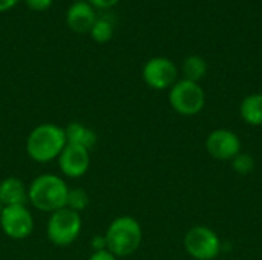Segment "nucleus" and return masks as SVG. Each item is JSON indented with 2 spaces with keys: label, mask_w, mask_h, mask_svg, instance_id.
Returning a JSON list of instances; mask_svg holds the SVG:
<instances>
[{
  "label": "nucleus",
  "mask_w": 262,
  "mask_h": 260,
  "mask_svg": "<svg viewBox=\"0 0 262 260\" xmlns=\"http://www.w3.org/2000/svg\"><path fill=\"white\" fill-rule=\"evenodd\" d=\"M66 144L68 141L63 127L52 123H43L34 127L28 135L26 152L32 161L46 164L58 159Z\"/></svg>",
  "instance_id": "nucleus-1"
},
{
  "label": "nucleus",
  "mask_w": 262,
  "mask_h": 260,
  "mask_svg": "<svg viewBox=\"0 0 262 260\" xmlns=\"http://www.w3.org/2000/svg\"><path fill=\"white\" fill-rule=\"evenodd\" d=\"M69 187L58 175L45 173L28 185V201L41 213H54L66 207Z\"/></svg>",
  "instance_id": "nucleus-2"
},
{
  "label": "nucleus",
  "mask_w": 262,
  "mask_h": 260,
  "mask_svg": "<svg viewBox=\"0 0 262 260\" xmlns=\"http://www.w3.org/2000/svg\"><path fill=\"white\" fill-rule=\"evenodd\" d=\"M106 248L117 257L134 254L143 241V228L132 216H120L111 222L104 233Z\"/></svg>",
  "instance_id": "nucleus-3"
},
{
  "label": "nucleus",
  "mask_w": 262,
  "mask_h": 260,
  "mask_svg": "<svg viewBox=\"0 0 262 260\" xmlns=\"http://www.w3.org/2000/svg\"><path fill=\"white\" fill-rule=\"evenodd\" d=\"M81 227L83 224L80 213L64 207L51 213L46 227V234L54 245L68 247L78 239Z\"/></svg>",
  "instance_id": "nucleus-4"
},
{
  "label": "nucleus",
  "mask_w": 262,
  "mask_h": 260,
  "mask_svg": "<svg viewBox=\"0 0 262 260\" xmlns=\"http://www.w3.org/2000/svg\"><path fill=\"white\" fill-rule=\"evenodd\" d=\"M169 103L178 115L195 116L206 106V93L200 83L183 78L170 87Z\"/></svg>",
  "instance_id": "nucleus-5"
},
{
  "label": "nucleus",
  "mask_w": 262,
  "mask_h": 260,
  "mask_svg": "<svg viewBox=\"0 0 262 260\" xmlns=\"http://www.w3.org/2000/svg\"><path fill=\"white\" fill-rule=\"evenodd\" d=\"M184 250L195 260H215L221 253V241L212 228L196 225L186 233Z\"/></svg>",
  "instance_id": "nucleus-6"
},
{
  "label": "nucleus",
  "mask_w": 262,
  "mask_h": 260,
  "mask_svg": "<svg viewBox=\"0 0 262 260\" xmlns=\"http://www.w3.org/2000/svg\"><path fill=\"white\" fill-rule=\"evenodd\" d=\"M0 227L3 233L14 241L26 239L34 231L32 213L26 205L3 207L0 213Z\"/></svg>",
  "instance_id": "nucleus-7"
},
{
  "label": "nucleus",
  "mask_w": 262,
  "mask_h": 260,
  "mask_svg": "<svg viewBox=\"0 0 262 260\" xmlns=\"http://www.w3.org/2000/svg\"><path fill=\"white\" fill-rule=\"evenodd\" d=\"M141 75L144 83L155 90L170 89L178 81V69L175 63L166 57L150 58L144 64Z\"/></svg>",
  "instance_id": "nucleus-8"
},
{
  "label": "nucleus",
  "mask_w": 262,
  "mask_h": 260,
  "mask_svg": "<svg viewBox=\"0 0 262 260\" xmlns=\"http://www.w3.org/2000/svg\"><path fill=\"white\" fill-rule=\"evenodd\" d=\"M206 149L209 155L218 161H232L241 153V139L233 130L216 129L207 135Z\"/></svg>",
  "instance_id": "nucleus-9"
},
{
  "label": "nucleus",
  "mask_w": 262,
  "mask_h": 260,
  "mask_svg": "<svg viewBox=\"0 0 262 260\" xmlns=\"http://www.w3.org/2000/svg\"><path fill=\"white\" fill-rule=\"evenodd\" d=\"M91 166L89 150L80 146L66 144L63 152L58 156V167L61 173L68 178L78 179L84 176Z\"/></svg>",
  "instance_id": "nucleus-10"
},
{
  "label": "nucleus",
  "mask_w": 262,
  "mask_h": 260,
  "mask_svg": "<svg viewBox=\"0 0 262 260\" xmlns=\"http://www.w3.org/2000/svg\"><path fill=\"white\" fill-rule=\"evenodd\" d=\"M95 21H97L95 8L89 5L86 0H77L68 8L66 23L72 32H77V34L91 32Z\"/></svg>",
  "instance_id": "nucleus-11"
},
{
  "label": "nucleus",
  "mask_w": 262,
  "mask_h": 260,
  "mask_svg": "<svg viewBox=\"0 0 262 260\" xmlns=\"http://www.w3.org/2000/svg\"><path fill=\"white\" fill-rule=\"evenodd\" d=\"M28 187L18 178H6L0 182V204L2 207L26 205Z\"/></svg>",
  "instance_id": "nucleus-12"
},
{
  "label": "nucleus",
  "mask_w": 262,
  "mask_h": 260,
  "mask_svg": "<svg viewBox=\"0 0 262 260\" xmlns=\"http://www.w3.org/2000/svg\"><path fill=\"white\" fill-rule=\"evenodd\" d=\"M64 133H66L68 144L80 146L88 150H91L97 144V133L81 123L68 124V127H64Z\"/></svg>",
  "instance_id": "nucleus-13"
},
{
  "label": "nucleus",
  "mask_w": 262,
  "mask_h": 260,
  "mask_svg": "<svg viewBox=\"0 0 262 260\" xmlns=\"http://www.w3.org/2000/svg\"><path fill=\"white\" fill-rule=\"evenodd\" d=\"M239 115L244 123L253 127L262 126V92L247 95L239 106Z\"/></svg>",
  "instance_id": "nucleus-14"
},
{
  "label": "nucleus",
  "mask_w": 262,
  "mask_h": 260,
  "mask_svg": "<svg viewBox=\"0 0 262 260\" xmlns=\"http://www.w3.org/2000/svg\"><path fill=\"white\" fill-rule=\"evenodd\" d=\"M183 75L184 80L200 83L207 74V63L200 55H190L183 61Z\"/></svg>",
  "instance_id": "nucleus-15"
},
{
  "label": "nucleus",
  "mask_w": 262,
  "mask_h": 260,
  "mask_svg": "<svg viewBox=\"0 0 262 260\" xmlns=\"http://www.w3.org/2000/svg\"><path fill=\"white\" fill-rule=\"evenodd\" d=\"M91 37L94 41L97 43H107L112 37H114V25L109 20L104 18H97V21L94 23L92 29H91Z\"/></svg>",
  "instance_id": "nucleus-16"
},
{
  "label": "nucleus",
  "mask_w": 262,
  "mask_h": 260,
  "mask_svg": "<svg viewBox=\"0 0 262 260\" xmlns=\"http://www.w3.org/2000/svg\"><path fill=\"white\" fill-rule=\"evenodd\" d=\"M89 204V196L86 193V190L83 188H69L68 193V201H66V207L80 213L83 211Z\"/></svg>",
  "instance_id": "nucleus-17"
},
{
  "label": "nucleus",
  "mask_w": 262,
  "mask_h": 260,
  "mask_svg": "<svg viewBox=\"0 0 262 260\" xmlns=\"http://www.w3.org/2000/svg\"><path fill=\"white\" fill-rule=\"evenodd\" d=\"M255 167V161L249 153H238L233 159H232V169L238 173V175H249Z\"/></svg>",
  "instance_id": "nucleus-18"
},
{
  "label": "nucleus",
  "mask_w": 262,
  "mask_h": 260,
  "mask_svg": "<svg viewBox=\"0 0 262 260\" xmlns=\"http://www.w3.org/2000/svg\"><path fill=\"white\" fill-rule=\"evenodd\" d=\"M28 8L32 11H46L51 8L54 0H25Z\"/></svg>",
  "instance_id": "nucleus-19"
},
{
  "label": "nucleus",
  "mask_w": 262,
  "mask_h": 260,
  "mask_svg": "<svg viewBox=\"0 0 262 260\" xmlns=\"http://www.w3.org/2000/svg\"><path fill=\"white\" fill-rule=\"evenodd\" d=\"M89 5H92L94 8H98V9H109L112 6H115L120 0H86Z\"/></svg>",
  "instance_id": "nucleus-20"
},
{
  "label": "nucleus",
  "mask_w": 262,
  "mask_h": 260,
  "mask_svg": "<svg viewBox=\"0 0 262 260\" xmlns=\"http://www.w3.org/2000/svg\"><path fill=\"white\" fill-rule=\"evenodd\" d=\"M88 260H118V257L114 256L109 250H100V251H94Z\"/></svg>",
  "instance_id": "nucleus-21"
},
{
  "label": "nucleus",
  "mask_w": 262,
  "mask_h": 260,
  "mask_svg": "<svg viewBox=\"0 0 262 260\" xmlns=\"http://www.w3.org/2000/svg\"><path fill=\"white\" fill-rule=\"evenodd\" d=\"M92 247L95 251H100V250H107L106 248V239H104V234L103 236H95L92 239Z\"/></svg>",
  "instance_id": "nucleus-22"
},
{
  "label": "nucleus",
  "mask_w": 262,
  "mask_h": 260,
  "mask_svg": "<svg viewBox=\"0 0 262 260\" xmlns=\"http://www.w3.org/2000/svg\"><path fill=\"white\" fill-rule=\"evenodd\" d=\"M20 0H0V12H6L12 9Z\"/></svg>",
  "instance_id": "nucleus-23"
},
{
  "label": "nucleus",
  "mask_w": 262,
  "mask_h": 260,
  "mask_svg": "<svg viewBox=\"0 0 262 260\" xmlns=\"http://www.w3.org/2000/svg\"><path fill=\"white\" fill-rule=\"evenodd\" d=\"M2 208H3V207H2V204H0V213H2Z\"/></svg>",
  "instance_id": "nucleus-24"
}]
</instances>
